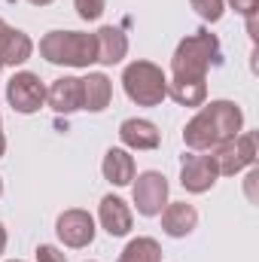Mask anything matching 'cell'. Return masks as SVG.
Returning <instances> with one entry per match:
<instances>
[{
  "label": "cell",
  "instance_id": "4",
  "mask_svg": "<svg viewBox=\"0 0 259 262\" xmlns=\"http://www.w3.org/2000/svg\"><path fill=\"white\" fill-rule=\"evenodd\" d=\"M122 89L137 107H159L168 98V76L159 64L137 58L122 70Z\"/></svg>",
  "mask_w": 259,
  "mask_h": 262
},
{
  "label": "cell",
  "instance_id": "28",
  "mask_svg": "<svg viewBox=\"0 0 259 262\" xmlns=\"http://www.w3.org/2000/svg\"><path fill=\"white\" fill-rule=\"evenodd\" d=\"M0 195H3V180H0Z\"/></svg>",
  "mask_w": 259,
  "mask_h": 262
},
{
  "label": "cell",
  "instance_id": "22",
  "mask_svg": "<svg viewBox=\"0 0 259 262\" xmlns=\"http://www.w3.org/2000/svg\"><path fill=\"white\" fill-rule=\"evenodd\" d=\"M37 262H67V256L52 244H40L37 247Z\"/></svg>",
  "mask_w": 259,
  "mask_h": 262
},
{
  "label": "cell",
  "instance_id": "5",
  "mask_svg": "<svg viewBox=\"0 0 259 262\" xmlns=\"http://www.w3.org/2000/svg\"><path fill=\"white\" fill-rule=\"evenodd\" d=\"M210 156L217 162L220 177H235L244 168H253L256 165V137H253V131H241L238 137L213 146Z\"/></svg>",
  "mask_w": 259,
  "mask_h": 262
},
{
  "label": "cell",
  "instance_id": "27",
  "mask_svg": "<svg viewBox=\"0 0 259 262\" xmlns=\"http://www.w3.org/2000/svg\"><path fill=\"white\" fill-rule=\"evenodd\" d=\"M28 3H34V6H49L52 0H28Z\"/></svg>",
  "mask_w": 259,
  "mask_h": 262
},
{
  "label": "cell",
  "instance_id": "12",
  "mask_svg": "<svg viewBox=\"0 0 259 262\" xmlns=\"http://www.w3.org/2000/svg\"><path fill=\"white\" fill-rule=\"evenodd\" d=\"M198 226V210L189 201H171L162 207V232L168 238H186Z\"/></svg>",
  "mask_w": 259,
  "mask_h": 262
},
{
  "label": "cell",
  "instance_id": "6",
  "mask_svg": "<svg viewBox=\"0 0 259 262\" xmlns=\"http://www.w3.org/2000/svg\"><path fill=\"white\" fill-rule=\"evenodd\" d=\"M6 101L15 113L21 116H31L37 113L43 104H46V85L40 82L37 73L31 70H18L9 82H6Z\"/></svg>",
  "mask_w": 259,
  "mask_h": 262
},
{
  "label": "cell",
  "instance_id": "10",
  "mask_svg": "<svg viewBox=\"0 0 259 262\" xmlns=\"http://www.w3.org/2000/svg\"><path fill=\"white\" fill-rule=\"evenodd\" d=\"M46 101L58 116H70L82 110V79L79 76H58L46 89Z\"/></svg>",
  "mask_w": 259,
  "mask_h": 262
},
{
  "label": "cell",
  "instance_id": "8",
  "mask_svg": "<svg viewBox=\"0 0 259 262\" xmlns=\"http://www.w3.org/2000/svg\"><path fill=\"white\" fill-rule=\"evenodd\" d=\"M168 204V180L162 171H143L134 180V207L140 216H159Z\"/></svg>",
  "mask_w": 259,
  "mask_h": 262
},
{
  "label": "cell",
  "instance_id": "14",
  "mask_svg": "<svg viewBox=\"0 0 259 262\" xmlns=\"http://www.w3.org/2000/svg\"><path fill=\"white\" fill-rule=\"evenodd\" d=\"M101 174L107 183L113 186H128L137 174V165H134V156L122 146H113L104 152V162H101Z\"/></svg>",
  "mask_w": 259,
  "mask_h": 262
},
{
  "label": "cell",
  "instance_id": "20",
  "mask_svg": "<svg viewBox=\"0 0 259 262\" xmlns=\"http://www.w3.org/2000/svg\"><path fill=\"white\" fill-rule=\"evenodd\" d=\"M192 3V9L204 18V21H220L223 18V12H226V0H189Z\"/></svg>",
  "mask_w": 259,
  "mask_h": 262
},
{
  "label": "cell",
  "instance_id": "29",
  "mask_svg": "<svg viewBox=\"0 0 259 262\" xmlns=\"http://www.w3.org/2000/svg\"><path fill=\"white\" fill-rule=\"evenodd\" d=\"M12 262H21V259H12Z\"/></svg>",
  "mask_w": 259,
  "mask_h": 262
},
{
  "label": "cell",
  "instance_id": "11",
  "mask_svg": "<svg viewBox=\"0 0 259 262\" xmlns=\"http://www.w3.org/2000/svg\"><path fill=\"white\" fill-rule=\"evenodd\" d=\"M98 220H101V229L110 238H125L131 232L134 213H131V207L119 195H104L101 198V207H98Z\"/></svg>",
  "mask_w": 259,
  "mask_h": 262
},
{
  "label": "cell",
  "instance_id": "2",
  "mask_svg": "<svg viewBox=\"0 0 259 262\" xmlns=\"http://www.w3.org/2000/svg\"><path fill=\"white\" fill-rule=\"evenodd\" d=\"M223 61V49L217 34L210 31H195L189 37H183L174 49L171 58V79L177 82H204L207 70Z\"/></svg>",
  "mask_w": 259,
  "mask_h": 262
},
{
  "label": "cell",
  "instance_id": "26",
  "mask_svg": "<svg viewBox=\"0 0 259 262\" xmlns=\"http://www.w3.org/2000/svg\"><path fill=\"white\" fill-rule=\"evenodd\" d=\"M6 31H9V25H6V21H3V18H0V40H3V37H6Z\"/></svg>",
  "mask_w": 259,
  "mask_h": 262
},
{
  "label": "cell",
  "instance_id": "30",
  "mask_svg": "<svg viewBox=\"0 0 259 262\" xmlns=\"http://www.w3.org/2000/svg\"><path fill=\"white\" fill-rule=\"evenodd\" d=\"M0 70H3V64H0Z\"/></svg>",
  "mask_w": 259,
  "mask_h": 262
},
{
  "label": "cell",
  "instance_id": "9",
  "mask_svg": "<svg viewBox=\"0 0 259 262\" xmlns=\"http://www.w3.org/2000/svg\"><path fill=\"white\" fill-rule=\"evenodd\" d=\"M220 180V171H217V162L213 156H204V152H189L183 156V165H180V186L192 195H201L207 189H213V183Z\"/></svg>",
  "mask_w": 259,
  "mask_h": 262
},
{
  "label": "cell",
  "instance_id": "16",
  "mask_svg": "<svg viewBox=\"0 0 259 262\" xmlns=\"http://www.w3.org/2000/svg\"><path fill=\"white\" fill-rule=\"evenodd\" d=\"M113 101V82L107 73H89L82 79V110L104 113Z\"/></svg>",
  "mask_w": 259,
  "mask_h": 262
},
{
  "label": "cell",
  "instance_id": "19",
  "mask_svg": "<svg viewBox=\"0 0 259 262\" xmlns=\"http://www.w3.org/2000/svg\"><path fill=\"white\" fill-rule=\"evenodd\" d=\"M116 262H162V247L156 238H131Z\"/></svg>",
  "mask_w": 259,
  "mask_h": 262
},
{
  "label": "cell",
  "instance_id": "18",
  "mask_svg": "<svg viewBox=\"0 0 259 262\" xmlns=\"http://www.w3.org/2000/svg\"><path fill=\"white\" fill-rule=\"evenodd\" d=\"M168 98H174L180 107H201V104H207V85L204 82L168 79Z\"/></svg>",
  "mask_w": 259,
  "mask_h": 262
},
{
  "label": "cell",
  "instance_id": "13",
  "mask_svg": "<svg viewBox=\"0 0 259 262\" xmlns=\"http://www.w3.org/2000/svg\"><path fill=\"white\" fill-rule=\"evenodd\" d=\"M95 43H98V64H104V67L119 64V61L128 55V37H125L122 28L104 25V28L95 34Z\"/></svg>",
  "mask_w": 259,
  "mask_h": 262
},
{
  "label": "cell",
  "instance_id": "3",
  "mask_svg": "<svg viewBox=\"0 0 259 262\" xmlns=\"http://www.w3.org/2000/svg\"><path fill=\"white\" fill-rule=\"evenodd\" d=\"M40 55L49 64L92 67V64H98V43H95V34H82V31H49L40 40Z\"/></svg>",
  "mask_w": 259,
  "mask_h": 262
},
{
  "label": "cell",
  "instance_id": "25",
  "mask_svg": "<svg viewBox=\"0 0 259 262\" xmlns=\"http://www.w3.org/2000/svg\"><path fill=\"white\" fill-rule=\"evenodd\" d=\"M3 152H6V134H3V119H0V159H3Z\"/></svg>",
  "mask_w": 259,
  "mask_h": 262
},
{
  "label": "cell",
  "instance_id": "24",
  "mask_svg": "<svg viewBox=\"0 0 259 262\" xmlns=\"http://www.w3.org/2000/svg\"><path fill=\"white\" fill-rule=\"evenodd\" d=\"M6 253V226L0 223V256Z\"/></svg>",
  "mask_w": 259,
  "mask_h": 262
},
{
  "label": "cell",
  "instance_id": "1",
  "mask_svg": "<svg viewBox=\"0 0 259 262\" xmlns=\"http://www.w3.org/2000/svg\"><path fill=\"white\" fill-rule=\"evenodd\" d=\"M244 131V113L235 101H210L201 104V110L183 128V143L192 152H207Z\"/></svg>",
  "mask_w": 259,
  "mask_h": 262
},
{
  "label": "cell",
  "instance_id": "7",
  "mask_svg": "<svg viewBox=\"0 0 259 262\" xmlns=\"http://www.w3.org/2000/svg\"><path fill=\"white\" fill-rule=\"evenodd\" d=\"M55 235L70 250H82L95 241V216L82 207H70L55 220Z\"/></svg>",
  "mask_w": 259,
  "mask_h": 262
},
{
  "label": "cell",
  "instance_id": "23",
  "mask_svg": "<svg viewBox=\"0 0 259 262\" xmlns=\"http://www.w3.org/2000/svg\"><path fill=\"white\" fill-rule=\"evenodd\" d=\"M229 6L238 12V15H256V0H229Z\"/></svg>",
  "mask_w": 259,
  "mask_h": 262
},
{
  "label": "cell",
  "instance_id": "21",
  "mask_svg": "<svg viewBox=\"0 0 259 262\" xmlns=\"http://www.w3.org/2000/svg\"><path fill=\"white\" fill-rule=\"evenodd\" d=\"M73 9L82 21H98L107 9V0H73Z\"/></svg>",
  "mask_w": 259,
  "mask_h": 262
},
{
  "label": "cell",
  "instance_id": "17",
  "mask_svg": "<svg viewBox=\"0 0 259 262\" xmlns=\"http://www.w3.org/2000/svg\"><path fill=\"white\" fill-rule=\"evenodd\" d=\"M31 55H34V40H31L25 31L9 28L6 37L0 40V64L18 67V64H25Z\"/></svg>",
  "mask_w": 259,
  "mask_h": 262
},
{
  "label": "cell",
  "instance_id": "15",
  "mask_svg": "<svg viewBox=\"0 0 259 262\" xmlns=\"http://www.w3.org/2000/svg\"><path fill=\"white\" fill-rule=\"evenodd\" d=\"M119 140L125 143V149L146 152V149H156L162 143V134L149 119H125L119 125Z\"/></svg>",
  "mask_w": 259,
  "mask_h": 262
}]
</instances>
